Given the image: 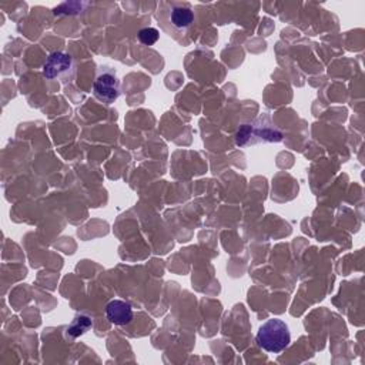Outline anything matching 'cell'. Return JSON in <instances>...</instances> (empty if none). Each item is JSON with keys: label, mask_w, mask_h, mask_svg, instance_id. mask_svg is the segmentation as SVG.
Segmentation results:
<instances>
[{"label": "cell", "mask_w": 365, "mask_h": 365, "mask_svg": "<svg viewBox=\"0 0 365 365\" xmlns=\"http://www.w3.org/2000/svg\"><path fill=\"white\" fill-rule=\"evenodd\" d=\"M281 133L275 130L274 125H255V124H242L235 133L237 145L258 144L267 141H279Z\"/></svg>", "instance_id": "277c9868"}, {"label": "cell", "mask_w": 365, "mask_h": 365, "mask_svg": "<svg viewBox=\"0 0 365 365\" xmlns=\"http://www.w3.org/2000/svg\"><path fill=\"white\" fill-rule=\"evenodd\" d=\"M257 345L267 352L278 354L284 351L291 342V334L288 325L278 318L267 319L257 331Z\"/></svg>", "instance_id": "7a4b0ae2"}, {"label": "cell", "mask_w": 365, "mask_h": 365, "mask_svg": "<svg viewBox=\"0 0 365 365\" xmlns=\"http://www.w3.org/2000/svg\"><path fill=\"white\" fill-rule=\"evenodd\" d=\"M93 94L104 104H113L120 96V80L115 71L108 67H101L94 83Z\"/></svg>", "instance_id": "3957f363"}, {"label": "cell", "mask_w": 365, "mask_h": 365, "mask_svg": "<svg viewBox=\"0 0 365 365\" xmlns=\"http://www.w3.org/2000/svg\"><path fill=\"white\" fill-rule=\"evenodd\" d=\"M74 63L73 58L61 51H53L47 56V60L43 64V76L47 80L60 78L66 81V77H73Z\"/></svg>", "instance_id": "5b68a950"}, {"label": "cell", "mask_w": 365, "mask_h": 365, "mask_svg": "<svg viewBox=\"0 0 365 365\" xmlns=\"http://www.w3.org/2000/svg\"><path fill=\"white\" fill-rule=\"evenodd\" d=\"M91 327H93V322H91V319L87 315H77L73 319V322L67 327L66 334L70 338H77V336L86 334Z\"/></svg>", "instance_id": "52a82bcc"}, {"label": "cell", "mask_w": 365, "mask_h": 365, "mask_svg": "<svg viewBox=\"0 0 365 365\" xmlns=\"http://www.w3.org/2000/svg\"><path fill=\"white\" fill-rule=\"evenodd\" d=\"M137 37H138V41L141 44L153 46V44L157 43V40L160 37V31L157 29H154V27H144V29H141L138 31Z\"/></svg>", "instance_id": "ba28073f"}, {"label": "cell", "mask_w": 365, "mask_h": 365, "mask_svg": "<svg viewBox=\"0 0 365 365\" xmlns=\"http://www.w3.org/2000/svg\"><path fill=\"white\" fill-rule=\"evenodd\" d=\"M106 317L114 325H128L133 321V308L123 299H113L106 305Z\"/></svg>", "instance_id": "8992f818"}, {"label": "cell", "mask_w": 365, "mask_h": 365, "mask_svg": "<svg viewBox=\"0 0 365 365\" xmlns=\"http://www.w3.org/2000/svg\"><path fill=\"white\" fill-rule=\"evenodd\" d=\"M155 19L161 29L181 46L190 43V31L194 24V10L185 1H160Z\"/></svg>", "instance_id": "6da1fadb"}]
</instances>
